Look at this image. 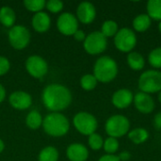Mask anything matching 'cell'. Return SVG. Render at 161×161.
<instances>
[{
    "label": "cell",
    "instance_id": "22",
    "mask_svg": "<svg viewBox=\"0 0 161 161\" xmlns=\"http://www.w3.org/2000/svg\"><path fill=\"white\" fill-rule=\"evenodd\" d=\"M147 15L154 20L161 21V0H149L147 2Z\"/></svg>",
    "mask_w": 161,
    "mask_h": 161
},
{
    "label": "cell",
    "instance_id": "37",
    "mask_svg": "<svg viewBox=\"0 0 161 161\" xmlns=\"http://www.w3.org/2000/svg\"><path fill=\"white\" fill-rule=\"evenodd\" d=\"M6 97V91L4 89V87L0 84V103H2L4 101Z\"/></svg>",
    "mask_w": 161,
    "mask_h": 161
},
{
    "label": "cell",
    "instance_id": "15",
    "mask_svg": "<svg viewBox=\"0 0 161 161\" xmlns=\"http://www.w3.org/2000/svg\"><path fill=\"white\" fill-rule=\"evenodd\" d=\"M9 103L12 108H14L16 109L23 110V109L28 108L31 106L32 98H31L30 94H28L27 92L18 91V92H15L10 94Z\"/></svg>",
    "mask_w": 161,
    "mask_h": 161
},
{
    "label": "cell",
    "instance_id": "2",
    "mask_svg": "<svg viewBox=\"0 0 161 161\" xmlns=\"http://www.w3.org/2000/svg\"><path fill=\"white\" fill-rule=\"evenodd\" d=\"M118 75L117 62L108 56L99 58L93 67V75L97 81L102 83H108L112 81Z\"/></svg>",
    "mask_w": 161,
    "mask_h": 161
},
{
    "label": "cell",
    "instance_id": "25",
    "mask_svg": "<svg viewBox=\"0 0 161 161\" xmlns=\"http://www.w3.org/2000/svg\"><path fill=\"white\" fill-rule=\"evenodd\" d=\"M25 123H26V125L29 128H31V129H38L42 125V118L41 114L38 111L32 110L26 116Z\"/></svg>",
    "mask_w": 161,
    "mask_h": 161
},
{
    "label": "cell",
    "instance_id": "23",
    "mask_svg": "<svg viewBox=\"0 0 161 161\" xmlns=\"http://www.w3.org/2000/svg\"><path fill=\"white\" fill-rule=\"evenodd\" d=\"M58 152L53 146L43 148L39 155V161H58Z\"/></svg>",
    "mask_w": 161,
    "mask_h": 161
},
{
    "label": "cell",
    "instance_id": "3",
    "mask_svg": "<svg viewBox=\"0 0 161 161\" xmlns=\"http://www.w3.org/2000/svg\"><path fill=\"white\" fill-rule=\"evenodd\" d=\"M44 131L53 137L64 136L70 128L68 119L60 113H50L42 120Z\"/></svg>",
    "mask_w": 161,
    "mask_h": 161
},
{
    "label": "cell",
    "instance_id": "32",
    "mask_svg": "<svg viewBox=\"0 0 161 161\" xmlns=\"http://www.w3.org/2000/svg\"><path fill=\"white\" fill-rule=\"evenodd\" d=\"M9 70V61L5 57H0V75H4Z\"/></svg>",
    "mask_w": 161,
    "mask_h": 161
},
{
    "label": "cell",
    "instance_id": "24",
    "mask_svg": "<svg viewBox=\"0 0 161 161\" xmlns=\"http://www.w3.org/2000/svg\"><path fill=\"white\" fill-rule=\"evenodd\" d=\"M119 31L118 28V25L115 21L113 20H107L104 22V24L102 25V28H101V33L106 37H114L117 32Z\"/></svg>",
    "mask_w": 161,
    "mask_h": 161
},
{
    "label": "cell",
    "instance_id": "34",
    "mask_svg": "<svg viewBox=\"0 0 161 161\" xmlns=\"http://www.w3.org/2000/svg\"><path fill=\"white\" fill-rule=\"evenodd\" d=\"M154 125L156 126L157 129H161V111L157 113L154 117Z\"/></svg>",
    "mask_w": 161,
    "mask_h": 161
},
{
    "label": "cell",
    "instance_id": "16",
    "mask_svg": "<svg viewBox=\"0 0 161 161\" xmlns=\"http://www.w3.org/2000/svg\"><path fill=\"white\" fill-rule=\"evenodd\" d=\"M67 157L71 161H86L89 151L81 143H73L67 148Z\"/></svg>",
    "mask_w": 161,
    "mask_h": 161
},
{
    "label": "cell",
    "instance_id": "4",
    "mask_svg": "<svg viewBox=\"0 0 161 161\" xmlns=\"http://www.w3.org/2000/svg\"><path fill=\"white\" fill-rule=\"evenodd\" d=\"M139 89L145 93H155L161 91V72L158 70H147L139 78Z\"/></svg>",
    "mask_w": 161,
    "mask_h": 161
},
{
    "label": "cell",
    "instance_id": "5",
    "mask_svg": "<svg viewBox=\"0 0 161 161\" xmlns=\"http://www.w3.org/2000/svg\"><path fill=\"white\" fill-rule=\"evenodd\" d=\"M105 128L109 137L118 139L128 133L130 123L129 120L124 115H113L107 120Z\"/></svg>",
    "mask_w": 161,
    "mask_h": 161
},
{
    "label": "cell",
    "instance_id": "40",
    "mask_svg": "<svg viewBox=\"0 0 161 161\" xmlns=\"http://www.w3.org/2000/svg\"><path fill=\"white\" fill-rule=\"evenodd\" d=\"M158 29H159V31H160L161 33V21L159 22V24H158Z\"/></svg>",
    "mask_w": 161,
    "mask_h": 161
},
{
    "label": "cell",
    "instance_id": "11",
    "mask_svg": "<svg viewBox=\"0 0 161 161\" xmlns=\"http://www.w3.org/2000/svg\"><path fill=\"white\" fill-rule=\"evenodd\" d=\"M58 28L60 33L64 35H74L78 30V22L75 16L70 12L62 13L57 22Z\"/></svg>",
    "mask_w": 161,
    "mask_h": 161
},
{
    "label": "cell",
    "instance_id": "6",
    "mask_svg": "<svg viewBox=\"0 0 161 161\" xmlns=\"http://www.w3.org/2000/svg\"><path fill=\"white\" fill-rule=\"evenodd\" d=\"M136 44L137 37L135 32L131 28H121L114 36V45L121 52L130 53L135 48Z\"/></svg>",
    "mask_w": 161,
    "mask_h": 161
},
{
    "label": "cell",
    "instance_id": "7",
    "mask_svg": "<svg viewBox=\"0 0 161 161\" xmlns=\"http://www.w3.org/2000/svg\"><path fill=\"white\" fill-rule=\"evenodd\" d=\"M74 125L79 133L90 136L95 133L98 123L92 114L86 111H81L74 117Z\"/></svg>",
    "mask_w": 161,
    "mask_h": 161
},
{
    "label": "cell",
    "instance_id": "38",
    "mask_svg": "<svg viewBox=\"0 0 161 161\" xmlns=\"http://www.w3.org/2000/svg\"><path fill=\"white\" fill-rule=\"evenodd\" d=\"M4 142H3V141L2 140H0V154L3 152V150H4Z\"/></svg>",
    "mask_w": 161,
    "mask_h": 161
},
{
    "label": "cell",
    "instance_id": "29",
    "mask_svg": "<svg viewBox=\"0 0 161 161\" xmlns=\"http://www.w3.org/2000/svg\"><path fill=\"white\" fill-rule=\"evenodd\" d=\"M104 150L108 154V155H114L118 149H119V142L117 139L108 137L105 142H104Z\"/></svg>",
    "mask_w": 161,
    "mask_h": 161
},
{
    "label": "cell",
    "instance_id": "33",
    "mask_svg": "<svg viewBox=\"0 0 161 161\" xmlns=\"http://www.w3.org/2000/svg\"><path fill=\"white\" fill-rule=\"evenodd\" d=\"M98 161H121V160L119 159L118 156H115V155H108V154H107V155H105V156L101 157Z\"/></svg>",
    "mask_w": 161,
    "mask_h": 161
},
{
    "label": "cell",
    "instance_id": "17",
    "mask_svg": "<svg viewBox=\"0 0 161 161\" xmlns=\"http://www.w3.org/2000/svg\"><path fill=\"white\" fill-rule=\"evenodd\" d=\"M51 25V19L49 15L45 12L40 11L37 12L32 18V26L33 28L40 33L46 32Z\"/></svg>",
    "mask_w": 161,
    "mask_h": 161
},
{
    "label": "cell",
    "instance_id": "39",
    "mask_svg": "<svg viewBox=\"0 0 161 161\" xmlns=\"http://www.w3.org/2000/svg\"><path fill=\"white\" fill-rule=\"evenodd\" d=\"M158 100H159V102L161 103V91L158 92Z\"/></svg>",
    "mask_w": 161,
    "mask_h": 161
},
{
    "label": "cell",
    "instance_id": "35",
    "mask_svg": "<svg viewBox=\"0 0 161 161\" xmlns=\"http://www.w3.org/2000/svg\"><path fill=\"white\" fill-rule=\"evenodd\" d=\"M74 37L76 41L78 42H82V41H85L86 39V35L85 33L82 31V30H77L75 34H74Z\"/></svg>",
    "mask_w": 161,
    "mask_h": 161
},
{
    "label": "cell",
    "instance_id": "9",
    "mask_svg": "<svg viewBox=\"0 0 161 161\" xmlns=\"http://www.w3.org/2000/svg\"><path fill=\"white\" fill-rule=\"evenodd\" d=\"M8 41L11 46L21 50L25 48L30 42V33L23 25H15L8 31Z\"/></svg>",
    "mask_w": 161,
    "mask_h": 161
},
{
    "label": "cell",
    "instance_id": "26",
    "mask_svg": "<svg viewBox=\"0 0 161 161\" xmlns=\"http://www.w3.org/2000/svg\"><path fill=\"white\" fill-rule=\"evenodd\" d=\"M97 79L93 75L87 74L80 79V85L85 91H92L97 85Z\"/></svg>",
    "mask_w": 161,
    "mask_h": 161
},
{
    "label": "cell",
    "instance_id": "30",
    "mask_svg": "<svg viewBox=\"0 0 161 161\" xmlns=\"http://www.w3.org/2000/svg\"><path fill=\"white\" fill-rule=\"evenodd\" d=\"M89 145L92 150L96 151V150H99L103 147L104 141L99 134L93 133V134L89 136Z\"/></svg>",
    "mask_w": 161,
    "mask_h": 161
},
{
    "label": "cell",
    "instance_id": "12",
    "mask_svg": "<svg viewBox=\"0 0 161 161\" xmlns=\"http://www.w3.org/2000/svg\"><path fill=\"white\" fill-rule=\"evenodd\" d=\"M134 105L136 108L142 114L152 113L155 109V101L153 97L145 92H140L134 96Z\"/></svg>",
    "mask_w": 161,
    "mask_h": 161
},
{
    "label": "cell",
    "instance_id": "10",
    "mask_svg": "<svg viewBox=\"0 0 161 161\" xmlns=\"http://www.w3.org/2000/svg\"><path fill=\"white\" fill-rule=\"evenodd\" d=\"M25 68L28 74L35 78L43 77L48 71V66L46 61L40 56L29 57L26 59Z\"/></svg>",
    "mask_w": 161,
    "mask_h": 161
},
{
    "label": "cell",
    "instance_id": "36",
    "mask_svg": "<svg viewBox=\"0 0 161 161\" xmlns=\"http://www.w3.org/2000/svg\"><path fill=\"white\" fill-rule=\"evenodd\" d=\"M130 157H131V155H130V153H129V152H127V151H124V152H122V153L118 156L119 159H120L121 161L129 160Z\"/></svg>",
    "mask_w": 161,
    "mask_h": 161
},
{
    "label": "cell",
    "instance_id": "14",
    "mask_svg": "<svg viewBox=\"0 0 161 161\" xmlns=\"http://www.w3.org/2000/svg\"><path fill=\"white\" fill-rule=\"evenodd\" d=\"M78 20L83 24H91L96 16L95 7L91 2H82L78 5L76 9Z\"/></svg>",
    "mask_w": 161,
    "mask_h": 161
},
{
    "label": "cell",
    "instance_id": "8",
    "mask_svg": "<svg viewBox=\"0 0 161 161\" xmlns=\"http://www.w3.org/2000/svg\"><path fill=\"white\" fill-rule=\"evenodd\" d=\"M108 45L107 38L101 31H94L89 34L84 41V49L91 55H98L103 53Z\"/></svg>",
    "mask_w": 161,
    "mask_h": 161
},
{
    "label": "cell",
    "instance_id": "20",
    "mask_svg": "<svg viewBox=\"0 0 161 161\" xmlns=\"http://www.w3.org/2000/svg\"><path fill=\"white\" fill-rule=\"evenodd\" d=\"M151 25V18L145 14L142 13L135 17L133 20V28L138 32H145Z\"/></svg>",
    "mask_w": 161,
    "mask_h": 161
},
{
    "label": "cell",
    "instance_id": "31",
    "mask_svg": "<svg viewBox=\"0 0 161 161\" xmlns=\"http://www.w3.org/2000/svg\"><path fill=\"white\" fill-rule=\"evenodd\" d=\"M45 6H46L47 9L53 13L59 12L63 8V3L59 0H49Z\"/></svg>",
    "mask_w": 161,
    "mask_h": 161
},
{
    "label": "cell",
    "instance_id": "18",
    "mask_svg": "<svg viewBox=\"0 0 161 161\" xmlns=\"http://www.w3.org/2000/svg\"><path fill=\"white\" fill-rule=\"evenodd\" d=\"M127 63L134 71H141L145 66V59L139 52L132 51L127 55Z\"/></svg>",
    "mask_w": 161,
    "mask_h": 161
},
{
    "label": "cell",
    "instance_id": "19",
    "mask_svg": "<svg viewBox=\"0 0 161 161\" xmlns=\"http://www.w3.org/2000/svg\"><path fill=\"white\" fill-rule=\"evenodd\" d=\"M129 140L135 144H142L145 142L149 138L148 131L143 127H137L128 132Z\"/></svg>",
    "mask_w": 161,
    "mask_h": 161
},
{
    "label": "cell",
    "instance_id": "1",
    "mask_svg": "<svg viewBox=\"0 0 161 161\" xmlns=\"http://www.w3.org/2000/svg\"><path fill=\"white\" fill-rule=\"evenodd\" d=\"M42 102L51 111L63 110L70 106L72 102V93L65 86L51 84L43 90Z\"/></svg>",
    "mask_w": 161,
    "mask_h": 161
},
{
    "label": "cell",
    "instance_id": "21",
    "mask_svg": "<svg viewBox=\"0 0 161 161\" xmlns=\"http://www.w3.org/2000/svg\"><path fill=\"white\" fill-rule=\"evenodd\" d=\"M16 20V15L14 10L7 6H4L0 8V22L7 27L13 25Z\"/></svg>",
    "mask_w": 161,
    "mask_h": 161
},
{
    "label": "cell",
    "instance_id": "28",
    "mask_svg": "<svg viewBox=\"0 0 161 161\" xmlns=\"http://www.w3.org/2000/svg\"><path fill=\"white\" fill-rule=\"evenodd\" d=\"M24 5L26 9L33 12H40L46 5L44 0H25Z\"/></svg>",
    "mask_w": 161,
    "mask_h": 161
},
{
    "label": "cell",
    "instance_id": "27",
    "mask_svg": "<svg viewBox=\"0 0 161 161\" xmlns=\"http://www.w3.org/2000/svg\"><path fill=\"white\" fill-rule=\"evenodd\" d=\"M148 61L152 67L161 69V47H157L150 52L148 56Z\"/></svg>",
    "mask_w": 161,
    "mask_h": 161
},
{
    "label": "cell",
    "instance_id": "13",
    "mask_svg": "<svg viewBox=\"0 0 161 161\" xmlns=\"http://www.w3.org/2000/svg\"><path fill=\"white\" fill-rule=\"evenodd\" d=\"M134 100L132 92L128 89H120L112 95V104L115 108L124 109L128 108Z\"/></svg>",
    "mask_w": 161,
    "mask_h": 161
}]
</instances>
